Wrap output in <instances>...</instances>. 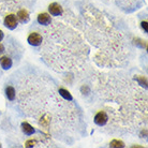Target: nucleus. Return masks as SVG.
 I'll use <instances>...</instances> for the list:
<instances>
[{
    "label": "nucleus",
    "instance_id": "obj_1",
    "mask_svg": "<svg viewBox=\"0 0 148 148\" xmlns=\"http://www.w3.org/2000/svg\"><path fill=\"white\" fill-rule=\"evenodd\" d=\"M3 24H4V26L7 27L8 29L14 30L15 28L17 27V25H18V21H17L16 15H14V14L7 15V16L4 17Z\"/></svg>",
    "mask_w": 148,
    "mask_h": 148
},
{
    "label": "nucleus",
    "instance_id": "obj_2",
    "mask_svg": "<svg viewBox=\"0 0 148 148\" xmlns=\"http://www.w3.org/2000/svg\"><path fill=\"white\" fill-rule=\"evenodd\" d=\"M93 121H95V123H96L97 126H99V127L105 126V125H106V122L108 121V114L103 111L97 113L96 116H95V118H93Z\"/></svg>",
    "mask_w": 148,
    "mask_h": 148
},
{
    "label": "nucleus",
    "instance_id": "obj_3",
    "mask_svg": "<svg viewBox=\"0 0 148 148\" xmlns=\"http://www.w3.org/2000/svg\"><path fill=\"white\" fill-rule=\"evenodd\" d=\"M27 41H28V43L31 46L37 47V46H40L42 44V36L40 34H38V32H32V34H29Z\"/></svg>",
    "mask_w": 148,
    "mask_h": 148
},
{
    "label": "nucleus",
    "instance_id": "obj_4",
    "mask_svg": "<svg viewBox=\"0 0 148 148\" xmlns=\"http://www.w3.org/2000/svg\"><path fill=\"white\" fill-rule=\"evenodd\" d=\"M48 12H49V14L52 15V16H60V15L62 14L63 10L59 3L53 2V3L48 5Z\"/></svg>",
    "mask_w": 148,
    "mask_h": 148
},
{
    "label": "nucleus",
    "instance_id": "obj_5",
    "mask_svg": "<svg viewBox=\"0 0 148 148\" xmlns=\"http://www.w3.org/2000/svg\"><path fill=\"white\" fill-rule=\"evenodd\" d=\"M38 23L40 24V25H43V26H47L51 24L52 22V18H51V16L47 14V13H41V14L38 15V18H37Z\"/></svg>",
    "mask_w": 148,
    "mask_h": 148
},
{
    "label": "nucleus",
    "instance_id": "obj_6",
    "mask_svg": "<svg viewBox=\"0 0 148 148\" xmlns=\"http://www.w3.org/2000/svg\"><path fill=\"white\" fill-rule=\"evenodd\" d=\"M0 66L2 67L3 70H9L11 69L12 66H13V61H12L11 58H9L8 56H3L0 58Z\"/></svg>",
    "mask_w": 148,
    "mask_h": 148
},
{
    "label": "nucleus",
    "instance_id": "obj_7",
    "mask_svg": "<svg viewBox=\"0 0 148 148\" xmlns=\"http://www.w3.org/2000/svg\"><path fill=\"white\" fill-rule=\"evenodd\" d=\"M22 131L23 133L25 134V135H27V136H30V135L34 134V132H36L34 127L31 126V125H29L28 122H23L22 123Z\"/></svg>",
    "mask_w": 148,
    "mask_h": 148
},
{
    "label": "nucleus",
    "instance_id": "obj_8",
    "mask_svg": "<svg viewBox=\"0 0 148 148\" xmlns=\"http://www.w3.org/2000/svg\"><path fill=\"white\" fill-rule=\"evenodd\" d=\"M17 19H19L22 23H28L29 22V13L26 10H21L17 13Z\"/></svg>",
    "mask_w": 148,
    "mask_h": 148
},
{
    "label": "nucleus",
    "instance_id": "obj_9",
    "mask_svg": "<svg viewBox=\"0 0 148 148\" xmlns=\"http://www.w3.org/2000/svg\"><path fill=\"white\" fill-rule=\"evenodd\" d=\"M5 96H7L8 100L9 101H14L15 100L16 92H15V89L13 88L12 86H8V87H5Z\"/></svg>",
    "mask_w": 148,
    "mask_h": 148
},
{
    "label": "nucleus",
    "instance_id": "obj_10",
    "mask_svg": "<svg viewBox=\"0 0 148 148\" xmlns=\"http://www.w3.org/2000/svg\"><path fill=\"white\" fill-rule=\"evenodd\" d=\"M59 93H60V96L63 97L66 100H69V101H72L73 100V98H72V96H71V93L68 91V90H66V89H63V88H60L59 89Z\"/></svg>",
    "mask_w": 148,
    "mask_h": 148
},
{
    "label": "nucleus",
    "instance_id": "obj_11",
    "mask_svg": "<svg viewBox=\"0 0 148 148\" xmlns=\"http://www.w3.org/2000/svg\"><path fill=\"white\" fill-rule=\"evenodd\" d=\"M110 145H111V147H123V146H125V144H123L122 142L116 141V140L112 141Z\"/></svg>",
    "mask_w": 148,
    "mask_h": 148
},
{
    "label": "nucleus",
    "instance_id": "obj_12",
    "mask_svg": "<svg viewBox=\"0 0 148 148\" xmlns=\"http://www.w3.org/2000/svg\"><path fill=\"white\" fill-rule=\"evenodd\" d=\"M142 28L145 30V32H147L148 30H147V22H142Z\"/></svg>",
    "mask_w": 148,
    "mask_h": 148
},
{
    "label": "nucleus",
    "instance_id": "obj_13",
    "mask_svg": "<svg viewBox=\"0 0 148 148\" xmlns=\"http://www.w3.org/2000/svg\"><path fill=\"white\" fill-rule=\"evenodd\" d=\"M137 79L141 83L142 86H145V87H146V79H145V78H137Z\"/></svg>",
    "mask_w": 148,
    "mask_h": 148
},
{
    "label": "nucleus",
    "instance_id": "obj_14",
    "mask_svg": "<svg viewBox=\"0 0 148 148\" xmlns=\"http://www.w3.org/2000/svg\"><path fill=\"white\" fill-rule=\"evenodd\" d=\"M3 38H4V34H3V31L2 30H0V42L3 40Z\"/></svg>",
    "mask_w": 148,
    "mask_h": 148
},
{
    "label": "nucleus",
    "instance_id": "obj_15",
    "mask_svg": "<svg viewBox=\"0 0 148 148\" xmlns=\"http://www.w3.org/2000/svg\"><path fill=\"white\" fill-rule=\"evenodd\" d=\"M0 147H1V144H0Z\"/></svg>",
    "mask_w": 148,
    "mask_h": 148
}]
</instances>
